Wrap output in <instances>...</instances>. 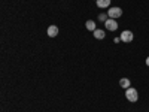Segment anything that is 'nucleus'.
Segmentation results:
<instances>
[{
    "mask_svg": "<svg viewBox=\"0 0 149 112\" xmlns=\"http://www.w3.org/2000/svg\"><path fill=\"white\" fill-rule=\"evenodd\" d=\"M125 99H127L128 102H131V103H136V102L139 100V93H137V90L133 88V87L127 88V90H125Z\"/></svg>",
    "mask_w": 149,
    "mask_h": 112,
    "instance_id": "1",
    "label": "nucleus"
},
{
    "mask_svg": "<svg viewBox=\"0 0 149 112\" xmlns=\"http://www.w3.org/2000/svg\"><path fill=\"white\" fill-rule=\"evenodd\" d=\"M110 2L112 0H97V8H100V9H107L110 6Z\"/></svg>",
    "mask_w": 149,
    "mask_h": 112,
    "instance_id": "7",
    "label": "nucleus"
},
{
    "mask_svg": "<svg viewBox=\"0 0 149 112\" xmlns=\"http://www.w3.org/2000/svg\"><path fill=\"white\" fill-rule=\"evenodd\" d=\"M104 27H106V30H109V32H116V30H118V21L113 20V18H109V20L104 22Z\"/></svg>",
    "mask_w": 149,
    "mask_h": 112,
    "instance_id": "4",
    "label": "nucleus"
},
{
    "mask_svg": "<svg viewBox=\"0 0 149 112\" xmlns=\"http://www.w3.org/2000/svg\"><path fill=\"white\" fill-rule=\"evenodd\" d=\"M145 63H146V66L149 67V57H146V61H145Z\"/></svg>",
    "mask_w": 149,
    "mask_h": 112,
    "instance_id": "12",
    "label": "nucleus"
},
{
    "mask_svg": "<svg viewBox=\"0 0 149 112\" xmlns=\"http://www.w3.org/2000/svg\"><path fill=\"white\" fill-rule=\"evenodd\" d=\"M46 33H48L49 37H57V34H58V27H57V26H49L48 30H46Z\"/></svg>",
    "mask_w": 149,
    "mask_h": 112,
    "instance_id": "6",
    "label": "nucleus"
},
{
    "mask_svg": "<svg viewBox=\"0 0 149 112\" xmlns=\"http://www.w3.org/2000/svg\"><path fill=\"white\" fill-rule=\"evenodd\" d=\"M119 85L122 87V88H130V87H131V81L128 79V78H121L119 79Z\"/></svg>",
    "mask_w": 149,
    "mask_h": 112,
    "instance_id": "8",
    "label": "nucleus"
},
{
    "mask_svg": "<svg viewBox=\"0 0 149 112\" xmlns=\"http://www.w3.org/2000/svg\"><path fill=\"white\" fill-rule=\"evenodd\" d=\"M113 42L115 43H119L121 42V37H113Z\"/></svg>",
    "mask_w": 149,
    "mask_h": 112,
    "instance_id": "11",
    "label": "nucleus"
},
{
    "mask_svg": "<svg viewBox=\"0 0 149 112\" xmlns=\"http://www.w3.org/2000/svg\"><path fill=\"white\" fill-rule=\"evenodd\" d=\"M107 15H109V18L118 20L119 17H122V9H121L119 6H113V8H109V9H107Z\"/></svg>",
    "mask_w": 149,
    "mask_h": 112,
    "instance_id": "2",
    "label": "nucleus"
},
{
    "mask_svg": "<svg viewBox=\"0 0 149 112\" xmlns=\"http://www.w3.org/2000/svg\"><path fill=\"white\" fill-rule=\"evenodd\" d=\"M93 36L95 37V39L102 41V39H104V37H106V33H104V30H102V29H97V30L93 32Z\"/></svg>",
    "mask_w": 149,
    "mask_h": 112,
    "instance_id": "5",
    "label": "nucleus"
},
{
    "mask_svg": "<svg viewBox=\"0 0 149 112\" xmlns=\"http://www.w3.org/2000/svg\"><path fill=\"white\" fill-rule=\"evenodd\" d=\"M98 20H100L102 22H106L109 20V15L107 14H100V15H98Z\"/></svg>",
    "mask_w": 149,
    "mask_h": 112,
    "instance_id": "10",
    "label": "nucleus"
},
{
    "mask_svg": "<svg viewBox=\"0 0 149 112\" xmlns=\"http://www.w3.org/2000/svg\"><path fill=\"white\" fill-rule=\"evenodd\" d=\"M95 2H97V0H95Z\"/></svg>",
    "mask_w": 149,
    "mask_h": 112,
    "instance_id": "13",
    "label": "nucleus"
},
{
    "mask_svg": "<svg viewBox=\"0 0 149 112\" xmlns=\"http://www.w3.org/2000/svg\"><path fill=\"white\" fill-rule=\"evenodd\" d=\"M119 37H121V42L130 43V42H133V39H134V33H133L131 30H124Z\"/></svg>",
    "mask_w": 149,
    "mask_h": 112,
    "instance_id": "3",
    "label": "nucleus"
},
{
    "mask_svg": "<svg viewBox=\"0 0 149 112\" xmlns=\"http://www.w3.org/2000/svg\"><path fill=\"white\" fill-rule=\"evenodd\" d=\"M85 27H86V30H90V32H94V30H97V26H95V21H93V20H88L85 22Z\"/></svg>",
    "mask_w": 149,
    "mask_h": 112,
    "instance_id": "9",
    "label": "nucleus"
}]
</instances>
